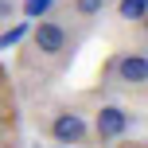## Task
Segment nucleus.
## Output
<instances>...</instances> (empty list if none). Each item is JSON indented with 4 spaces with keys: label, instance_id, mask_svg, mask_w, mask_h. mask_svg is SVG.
Instances as JSON below:
<instances>
[{
    "label": "nucleus",
    "instance_id": "nucleus-1",
    "mask_svg": "<svg viewBox=\"0 0 148 148\" xmlns=\"http://www.w3.org/2000/svg\"><path fill=\"white\" fill-rule=\"evenodd\" d=\"M31 43H35V51H39V55H47V59H59V55H66L70 35H66V27H62L59 20L43 16V20H35V27H31Z\"/></svg>",
    "mask_w": 148,
    "mask_h": 148
},
{
    "label": "nucleus",
    "instance_id": "nucleus-2",
    "mask_svg": "<svg viewBox=\"0 0 148 148\" xmlns=\"http://www.w3.org/2000/svg\"><path fill=\"white\" fill-rule=\"evenodd\" d=\"M113 78L125 90H144V82H148V55L144 51L117 55V59H113Z\"/></svg>",
    "mask_w": 148,
    "mask_h": 148
},
{
    "label": "nucleus",
    "instance_id": "nucleus-3",
    "mask_svg": "<svg viewBox=\"0 0 148 148\" xmlns=\"http://www.w3.org/2000/svg\"><path fill=\"white\" fill-rule=\"evenodd\" d=\"M133 129V113L125 109V105H101L94 117V133L97 140H121V136Z\"/></svg>",
    "mask_w": 148,
    "mask_h": 148
},
{
    "label": "nucleus",
    "instance_id": "nucleus-4",
    "mask_svg": "<svg viewBox=\"0 0 148 148\" xmlns=\"http://www.w3.org/2000/svg\"><path fill=\"white\" fill-rule=\"evenodd\" d=\"M47 133H51L59 144H86V136H90V125H86V117H82V113H74V109H62V113H55V117H51Z\"/></svg>",
    "mask_w": 148,
    "mask_h": 148
},
{
    "label": "nucleus",
    "instance_id": "nucleus-5",
    "mask_svg": "<svg viewBox=\"0 0 148 148\" xmlns=\"http://www.w3.org/2000/svg\"><path fill=\"white\" fill-rule=\"evenodd\" d=\"M117 16L129 23H144L148 16V0H117Z\"/></svg>",
    "mask_w": 148,
    "mask_h": 148
},
{
    "label": "nucleus",
    "instance_id": "nucleus-6",
    "mask_svg": "<svg viewBox=\"0 0 148 148\" xmlns=\"http://www.w3.org/2000/svg\"><path fill=\"white\" fill-rule=\"evenodd\" d=\"M105 4H109V0H74V16H82V20H94V16H101L105 12Z\"/></svg>",
    "mask_w": 148,
    "mask_h": 148
},
{
    "label": "nucleus",
    "instance_id": "nucleus-7",
    "mask_svg": "<svg viewBox=\"0 0 148 148\" xmlns=\"http://www.w3.org/2000/svg\"><path fill=\"white\" fill-rule=\"evenodd\" d=\"M51 8H55V0H23V12H27V20H43Z\"/></svg>",
    "mask_w": 148,
    "mask_h": 148
},
{
    "label": "nucleus",
    "instance_id": "nucleus-8",
    "mask_svg": "<svg viewBox=\"0 0 148 148\" xmlns=\"http://www.w3.org/2000/svg\"><path fill=\"white\" fill-rule=\"evenodd\" d=\"M23 35H27V23H16L12 31H4V35H0V47H12V43H20Z\"/></svg>",
    "mask_w": 148,
    "mask_h": 148
},
{
    "label": "nucleus",
    "instance_id": "nucleus-9",
    "mask_svg": "<svg viewBox=\"0 0 148 148\" xmlns=\"http://www.w3.org/2000/svg\"><path fill=\"white\" fill-rule=\"evenodd\" d=\"M16 16V0H0V23H8Z\"/></svg>",
    "mask_w": 148,
    "mask_h": 148
},
{
    "label": "nucleus",
    "instance_id": "nucleus-10",
    "mask_svg": "<svg viewBox=\"0 0 148 148\" xmlns=\"http://www.w3.org/2000/svg\"><path fill=\"white\" fill-rule=\"evenodd\" d=\"M0 121H4V109H0Z\"/></svg>",
    "mask_w": 148,
    "mask_h": 148
},
{
    "label": "nucleus",
    "instance_id": "nucleus-11",
    "mask_svg": "<svg viewBox=\"0 0 148 148\" xmlns=\"http://www.w3.org/2000/svg\"><path fill=\"white\" fill-rule=\"evenodd\" d=\"M0 78H4V70H0Z\"/></svg>",
    "mask_w": 148,
    "mask_h": 148
}]
</instances>
